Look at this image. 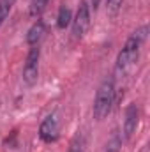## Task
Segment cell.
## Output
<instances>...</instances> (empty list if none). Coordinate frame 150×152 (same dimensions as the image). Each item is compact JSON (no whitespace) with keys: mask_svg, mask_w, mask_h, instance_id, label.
I'll return each mask as SVG.
<instances>
[{"mask_svg":"<svg viewBox=\"0 0 150 152\" xmlns=\"http://www.w3.org/2000/svg\"><path fill=\"white\" fill-rule=\"evenodd\" d=\"M83 147H85V138H83V133H76L74 138L71 140V143H69V149L67 152H83Z\"/></svg>","mask_w":150,"mask_h":152,"instance_id":"11","label":"cell"},{"mask_svg":"<svg viewBox=\"0 0 150 152\" xmlns=\"http://www.w3.org/2000/svg\"><path fill=\"white\" fill-rule=\"evenodd\" d=\"M14 2H16V0H0V27H2V23L7 20V16H9L11 9H12V5H14Z\"/></svg>","mask_w":150,"mask_h":152,"instance_id":"12","label":"cell"},{"mask_svg":"<svg viewBox=\"0 0 150 152\" xmlns=\"http://www.w3.org/2000/svg\"><path fill=\"white\" fill-rule=\"evenodd\" d=\"M71 21H73V12H71V9L66 7V5H62L60 11H58V16H57V27L64 30V28H67V27L71 25Z\"/></svg>","mask_w":150,"mask_h":152,"instance_id":"8","label":"cell"},{"mask_svg":"<svg viewBox=\"0 0 150 152\" xmlns=\"http://www.w3.org/2000/svg\"><path fill=\"white\" fill-rule=\"evenodd\" d=\"M120 149H122V134L115 129L111 138L106 143V152H120Z\"/></svg>","mask_w":150,"mask_h":152,"instance_id":"10","label":"cell"},{"mask_svg":"<svg viewBox=\"0 0 150 152\" xmlns=\"http://www.w3.org/2000/svg\"><path fill=\"white\" fill-rule=\"evenodd\" d=\"M149 36V25H141L140 28H136L129 39L125 41L124 48L120 50L118 57H117V71H125L129 69L136 60H138V55H140V50H141V44L145 42V39Z\"/></svg>","mask_w":150,"mask_h":152,"instance_id":"1","label":"cell"},{"mask_svg":"<svg viewBox=\"0 0 150 152\" xmlns=\"http://www.w3.org/2000/svg\"><path fill=\"white\" fill-rule=\"evenodd\" d=\"M113 103H115V80L106 78L95 92V99H94V106H92L94 118L95 120L106 118L111 112Z\"/></svg>","mask_w":150,"mask_h":152,"instance_id":"2","label":"cell"},{"mask_svg":"<svg viewBox=\"0 0 150 152\" xmlns=\"http://www.w3.org/2000/svg\"><path fill=\"white\" fill-rule=\"evenodd\" d=\"M71 23H73V34H74V37H78V39L83 37L85 32L90 27V5H88L87 0H83L79 4L78 12H76V16L73 18Z\"/></svg>","mask_w":150,"mask_h":152,"instance_id":"4","label":"cell"},{"mask_svg":"<svg viewBox=\"0 0 150 152\" xmlns=\"http://www.w3.org/2000/svg\"><path fill=\"white\" fill-rule=\"evenodd\" d=\"M39 58H41V50L39 46H30L28 55L25 58V66H23V81L32 87L37 83L39 78Z\"/></svg>","mask_w":150,"mask_h":152,"instance_id":"3","label":"cell"},{"mask_svg":"<svg viewBox=\"0 0 150 152\" xmlns=\"http://www.w3.org/2000/svg\"><path fill=\"white\" fill-rule=\"evenodd\" d=\"M39 138L46 143H53L58 140V117L57 113L48 115L39 127Z\"/></svg>","mask_w":150,"mask_h":152,"instance_id":"5","label":"cell"},{"mask_svg":"<svg viewBox=\"0 0 150 152\" xmlns=\"http://www.w3.org/2000/svg\"><path fill=\"white\" fill-rule=\"evenodd\" d=\"M44 34H46V23L37 18V20L32 23V27L28 28V32H27V42H28L30 46H39L41 39L44 37Z\"/></svg>","mask_w":150,"mask_h":152,"instance_id":"7","label":"cell"},{"mask_svg":"<svg viewBox=\"0 0 150 152\" xmlns=\"http://www.w3.org/2000/svg\"><path fill=\"white\" fill-rule=\"evenodd\" d=\"M99 4H101V0H92V4H90V5H92V7H94V11H95V9L99 7Z\"/></svg>","mask_w":150,"mask_h":152,"instance_id":"14","label":"cell"},{"mask_svg":"<svg viewBox=\"0 0 150 152\" xmlns=\"http://www.w3.org/2000/svg\"><path fill=\"white\" fill-rule=\"evenodd\" d=\"M140 124V108L136 103H131L125 110V120H124V136L125 140L133 138V134L136 133Z\"/></svg>","mask_w":150,"mask_h":152,"instance_id":"6","label":"cell"},{"mask_svg":"<svg viewBox=\"0 0 150 152\" xmlns=\"http://www.w3.org/2000/svg\"><path fill=\"white\" fill-rule=\"evenodd\" d=\"M122 4H124V0H108V12L111 14V16H117L118 14V11L122 9Z\"/></svg>","mask_w":150,"mask_h":152,"instance_id":"13","label":"cell"},{"mask_svg":"<svg viewBox=\"0 0 150 152\" xmlns=\"http://www.w3.org/2000/svg\"><path fill=\"white\" fill-rule=\"evenodd\" d=\"M48 4H50V0H30V7H28L30 16L32 18H39L44 12V9L48 7Z\"/></svg>","mask_w":150,"mask_h":152,"instance_id":"9","label":"cell"}]
</instances>
